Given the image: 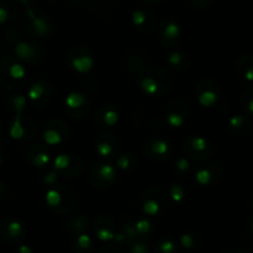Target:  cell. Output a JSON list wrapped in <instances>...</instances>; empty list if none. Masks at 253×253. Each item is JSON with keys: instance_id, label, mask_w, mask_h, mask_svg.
<instances>
[{"instance_id": "e0dca14e", "label": "cell", "mask_w": 253, "mask_h": 253, "mask_svg": "<svg viewBox=\"0 0 253 253\" xmlns=\"http://www.w3.org/2000/svg\"><path fill=\"white\" fill-rule=\"evenodd\" d=\"M212 172H211V170L206 165H204V168H200L198 174H196V180L201 185H209L211 182V180H212Z\"/></svg>"}, {"instance_id": "d590c367", "label": "cell", "mask_w": 253, "mask_h": 253, "mask_svg": "<svg viewBox=\"0 0 253 253\" xmlns=\"http://www.w3.org/2000/svg\"><path fill=\"white\" fill-rule=\"evenodd\" d=\"M225 253H241V252H238L237 250H231V251H227V252H225Z\"/></svg>"}, {"instance_id": "f35d334b", "label": "cell", "mask_w": 253, "mask_h": 253, "mask_svg": "<svg viewBox=\"0 0 253 253\" xmlns=\"http://www.w3.org/2000/svg\"><path fill=\"white\" fill-rule=\"evenodd\" d=\"M21 1H23L24 4H26V3H28V0H21Z\"/></svg>"}, {"instance_id": "7402d4cb", "label": "cell", "mask_w": 253, "mask_h": 253, "mask_svg": "<svg viewBox=\"0 0 253 253\" xmlns=\"http://www.w3.org/2000/svg\"><path fill=\"white\" fill-rule=\"evenodd\" d=\"M134 225H135V228H137V232L138 235H139V237H142V236H145V235H149L150 231H152V226H150V223L145 220L138 221V222L134 223Z\"/></svg>"}, {"instance_id": "d6a6232c", "label": "cell", "mask_w": 253, "mask_h": 253, "mask_svg": "<svg viewBox=\"0 0 253 253\" xmlns=\"http://www.w3.org/2000/svg\"><path fill=\"white\" fill-rule=\"evenodd\" d=\"M243 76H245V79L247 80V81H253V66L246 70V72Z\"/></svg>"}, {"instance_id": "8d00e7d4", "label": "cell", "mask_w": 253, "mask_h": 253, "mask_svg": "<svg viewBox=\"0 0 253 253\" xmlns=\"http://www.w3.org/2000/svg\"><path fill=\"white\" fill-rule=\"evenodd\" d=\"M251 232H252L253 233V221H252V222H251Z\"/></svg>"}, {"instance_id": "cb8c5ba5", "label": "cell", "mask_w": 253, "mask_h": 253, "mask_svg": "<svg viewBox=\"0 0 253 253\" xmlns=\"http://www.w3.org/2000/svg\"><path fill=\"white\" fill-rule=\"evenodd\" d=\"M184 114H180V113H176V112H172V113L168 114L167 119L168 122H169L171 126H181L182 123H184Z\"/></svg>"}, {"instance_id": "30bf717a", "label": "cell", "mask_w": 253, "mask_h": 253, "mask_svg": "<svg viewBox=\"0 0 253 253\" xmlns=\"http://www.w3.org/2000/svg\"><path fill=\"white\" fill-rule=\"evenodd\" d=\"M93 248V242L88 235L81 233L74 242V251L77 253H89Z\"/></svg>"}, {"instance_id": "ba28073f", "label": "cell", "mask_w": 253, "mask_h": 253, "mask_svg": "<svg viewBox=\"0 0 253 253\" xmlns=\"http://www.w3.org/2000/svg\"><path fill=\"white\" fill-rule=\"evenodd\" d=\"M148 149L150 150L153 155H158L157 158L167 159L168 155H169L170 145L163 139H153L148 143Z\"/></svg>"}, {"instance_id": "1f68e13d", "label": "cell", "mask_w": 253, "mask_h": 253, "mask_svg": "<svg viewBox=\"0 0 253 253\" xmlns=\"http://www.w3.org/2000/svg\"><path fill=\"white\" fill-rule=\"evenodd\" d=\"M98 253H119V252L116 247H111V246H108V247L101 248V250L98 251Z\"/></svg>"}, {"instance_id": "6da1fadb", "label": "cell", "mask_w": 253, "mask_h": 253, "mask_svg": "<svg viewBox=\"0 0 253 253\" xmlns=\"http://www.w3.org/2000/svg\"><path fill=\"white\" fill-rule=\"evenodd\" d=\"M25 82V71L23 66L11 58H4L0 62V86L9 91L21 88Z\"/></svg>"}, {"instance_id": "52a82bcc", "label": "cell", "mask_w": 253, "mask_h": 253, "mask_svg": "<svg viewBox=\"0 0 253 253\" xmlns=\"http://www.w3.org/2000/svg\"><path fill=\"white\" fill-rule=\"evenodd\" d=\"M26 158L35 167H43L48 162V153L42 152V147L41 145H34V147H30L28 149Z\"/></svg>"}, {"instance_id": "ac0fdd59", "label": "cell", "mask_w": 253, "mask_h": 253, "mask_svg": "<svg viewBox=\"0 0 253 253\" xmlns=\"http://www.w3.org/2000/svg\"><path fill=\"white\" fill-rule=\"evenodd\" d=\"M66 103L70 108L76 109V108H82V107L86 106V99L79 93H74L71 96H69V98L66 99Z\"/></svg>"}, {"instance_id": "74e56055", "label": "cell", "mask_w": 253, "mask_h": 253, "mask_svg": "<svg viewBox=\"0 0 253 253\" xmlns=\"http://www.w3.org/2000/svg\"><path fill=\"white\" fill-rule=\"evenodd\" d=\"M1 132H3V126H1V123H0V135H1Z\"/></svg>"}, {"instance_id": "7a4b0ae2", "label": "cell", "mask_w": 253, "mask_h": 253, "mask_svg": "<svg viewBox=\"0 0 253 253\" xmlns=\"http://www.w3.org/2000/svg\"><path fill=\"white\" fill-rule=\"evenodd\" d=\"M0 237L10 245H18L25 238V228L16 218L6 217L0 222Z\"/></svg>"}, {"instance_id": "8992f818", "label": "cell", "mask_w": 253, "mask_h": 253, "mask_svg": "<svg viewBox=\"0 0 253 253\" xmlns=\"http://www.w3.org/2000/svg\"><path fill=\"white\" fill-rule=\"evenodd\" d=\"M94 171H96V174L92 172V177L98 176V182L96 184L98 186H106V185H108L109 182L116 179V171L109 164L96 165Z\"/></svg>"}, {"instance_id": "5bb4252c", "label": "cell", "mask_w": 253, "mask_h": 253, "mask_svg": "<svg viewBox=\"0 0 253 253\" xmlns=\"http://www.w3.org/2000/svg\"><path fill=\"white\" fill-rule=\"evenodd\" d=\"M206 87H208V88L204 89L203 93H200V96H199V101H200V103L204 104L205 107H209L211 106V104H213V102L217 98V94H216L215 89H212L215 86Z\"/></svg>"}, {"instance_id": "836d02e7", "label": "cell", "mask_w": 253, "mask_h": 253, "mask_svg": "<svg viewBox=\"0 0 253 253\" xmlns=\"http://www.w3.org/2000/svg\"><path fill=\"white\" fill-rule=\"evenodd\" d=\"M247 111L250 112L251 114H253V98L251 99L250 102H248V104H247Z\"/></svg>"}, {"instance_id": "d4e9b609", "label": "cell", "mask_w": 253, "mask_h": 253, "mask_svg": "<svg viewBox=\"0 0 253 253\" xmlns=\"http://www.w3.org/2000/svg\"><path fill=\"white\" fill-rule=\"evenodd\" d=\"M129 253H149V247L142 241H135L130 247Z\"/></svg>"}, {"instance_id": "2e32d148", "label": "cell", "mask_w": 253, "mask_h": 253, "mask_svg": "<svg viewBox=\"0 0 253 253\" xmlns=\"http://www.w3.org/2000/svg\"><path fill=\"white\" fill-rule=\"evenodd\" d=\"M179 33L180 28L177 26L176 23H174V21H170V23H168L167 25L163 28V35H164V38L170 39V40L176 39L177 36H179Z\"/></svg>"}, {"instance_id": "9a60e30c", "label": "cell", "mask_w": 253, "mask_h": 253, "mask_svg": "<svg viewBox=\"0 0 253 253\" xmlns=\"http://www.w3.org/2000/svg\"><path fill=\"white\" fill-rule=\"evenodd\" d=\"M14 6L0 1V24H5L14 18Z\"/></svg>"}, {"instance_id": "4dcf8cb0", "label": "cell", "mask_w": 253, "mask_h": 253, "mask_svg": "<svg viewBox=\"0 0 253 253\" xmlns=\"http://www.w3.org/2000/svg\"><path fill=\"white\" fill-rule=\"evenodd\" d=\"M15 253H33V250H31L29 246L20 245L18 246V248L15 250Z\"/></svg>"}, {"instance_id": "484cf974", "label": "cell", "mask_w": 253, "mask_h": 253, "mask_svg": "<svg viewBox=\"0 0 253 253\" xmlns=\"http://www.w3.org/2000/svg\"><path fill=\"white\" fill-rule=\"evenodd\" d=\"M159 209V203L155 200H149L144 204V211L147 213H149V215H155V213H158Z\"/></svg>"}, {"instance_id": "ffe728a7", "label": "cell", "mask_w": 253, "mask_h": 253, "mask_svg": "<svg viewBox=\"0 0 253 253\" xmlns=\"http://www.w3.org/2000/svg\"><path fill=\"white\" fill-rule=\"evenodd\" d=\"M97 152H98L99 155L102 157H109V155L113 153V145L109 142L104 140V142H99L97 144Z\"/></svg>"}, {"instance_id": "f1b7e54d", "label": "cell", "mask_w": 253, "mask_h": 253, "mask_svg": "<svg viewBox=\"0 0 253 253\" xmlns=\"http://www.w3.org/2000/svg\"><path fill=\"white\" fill-rule=\"evenodd\" d=\"M245 122V118L242 116H235L230 119V128L231 129H238L241 128Z\"/></svg>"}, {"instance_id": "9c48e42d", "label": "cell", "mask_w": 253, "mask_h": 253, "mask_svg": "<svg viewBox=\"0 0 253 253\" xmlns=\"http://www.w3.org/2000/svg\"><path fill=\"white\" fill-rule=\"evenodd\" d=\"M96 235L101 241H111L116 238L117 233L114 232L113 222L101 223L96 222Z\"/></svg>"}, {"instance_id": "4316f807", "label": "cell", "mask_w": 253, "mask_h": 253, "mask_svg": "<svg viewBox=\"0 0 253 253\" xmlns=\"http://www.w3.org/2000/svg\"><path fill=\"white\" fill-rule=\"evenodd\" d=\"M170 195L175 201L181 200L184 198V189L181 187V185H174L170 190Z\"/></svg>"}, {"instance_id": "e575fe53", "label": "cell", "mask_w": 253, "mask_h": 253, "mask_svg": "<svg viewBox=\"0 0 253 253\" xmlns=\"http://www.w3.org/2000/svg\"><path fill=\"white\" fill-rule=\"evenodd\" d=\"M3 160H4L3 152H1V150H0V167H1V164H3Z\"/></svg>"}, {"instance_id": "3957f363", "label": "cell", "mask_w": 253, "mask_h": 253, "mask_svg": "<svg viewBox=\"0 0 253 253\" xmlns=\"http://www.w3.org/2000/svg\"><path fill=\"white\" fill-rule=\"evenodd\" d=\"M23 24L26 30H29L34 35H42V34H46L50 30L48 21H46L41 16L35 15L34 11L31 10L26 11L25 16L23 19Z\"/></svg>"}, {"instance_id": "44dd1931", "label": "cell", "mask_w": 253, "mask_h": 253, "mask_svg": "<svg viewBox=\"0 0 253 253\" xmlns=\"http://www.w3.org/2000/svg\"><path fill=\"white\" fill-rule=\"evenodd\" d=\"M180 243H181V246L184 248L191 250V248H194L196 246V237L194 235H190V233H185L180 238Z\"/></svg>"}, {"instance_id": "603a6c76", "label": "cell", "mask_w": 253, "mask_h": 253, "mask_svg": "<svg viewBox=\"0 0 253 253\" xmlns=\"http://www.w3.org/2000/svg\"><path fill=\"white\" fill-rule=\"evenodd\" d=\"M86 226H87L86 220H84V217H79V218H75L74 222L70 225V228H71L72 232L77 233V235H79L80 232H82V231L86 228Z\"/></svg>"}, {"instance_id": "7c38bea8", "label": "cell", "mask_w": 253, "mask_h": 253, "mask_svg": "<svg viewBox=\"0 0 253 253\" xmlns=\"http://www.w3.org/2000/svg\"><path fill=\"white\" fill-rule=\"evenodd\" d=\"M26 99L21 94H14L8 98V107L15 112V116H21L24 107H25Z\"/></svg>"}, {"instance_id": "d6986e66", "label": "cell", "mask_w": 253, "mask_h": 253, "mask_svg": "<svg viewBox=\"0 0 253 253\" xmlns=\"http://www.w3.org/2000/svg\"><path fill=\"white\" fill-rule=\"evenodd\" d=\"M102 116H103L102 118H103V122L107 124V126H113V124L117 122V118H118V116H117V112L114 111L113 108H111V107H107V106H106V112H104Z\"/></svg>"}, {"instance_id": "277c9868", "label": "cell", "mask_w": 253, "mask_h": 253, "mask_svg": "<svg viewBox=\"0 0 253 253\" xmlns=\"http://www.w3.org/2000/svg\"><path fill=\"white\" fill-rule=\"evenodd\" d=\"M184 149L186 154H189L190 157L196 158V154H198L199 159H203V158H205L209 154V153H206V149L210 150L211 147L204 138L195 137L185 140Z\"/></svg>"}, {"instance_id": "5b68a950", "label": "cell", "mask_w": 253, "mask_h": 253, "mask_svg": "<svg viewBox=\"0 0 253 253\" xmlns=\"http://www.w3.org/2000/svg\"><path fill=\"white\" fill-rule=\"evenodd\" d=\"M38 47L39 46L34 45L31 42H26V41H18L14 46V52L18 56V58L23 61H35L38 60Z\"/></svg>"}, {"instance_id": "4fadbf2b", "label": "cell", "mask_w": 253, "mask_h": 253, "mask_svg": "<svg viewBox=\"0 0 253 253\" xmlns=\"http://www.w3.org/2000/svg\"><path fill=\"white\" fill-rule=\"evenodd\" d=\"M72 65L76 70L79 71H87V70L91 69L92 66V60H91V56H75L72 57Z\"/></svg>"}, {"instance_id": "f546056e", "label": "cell", "mask_w": 253, "mask_h": 253, "mask_svg": "<svg viewBox=\"0 0 253 253\" xmlns=\"http://www.w3.org/2000/svg\"><path fill=\"white\" fill-rule=\"evenodd\" d=\"M175 167H176V170L179 172H187L190 170V164L186 159H179L176 163H175Z\"/></svg>"}, {"instance_id": "8fae6325", "label": "cell", "mask_w": 253, "mask_h": 253, "mask_svg": "<svg viewBox=\"0 0 253 253\" xmlns=\"http://www.w3.org/2000/svg\"><path fill=\"white\" fill-rule=\"evenodd\" d=\"M154 253H177V246L171 238H162L155 246Z\"/></svg>"}, {"instance_id": "ab89813d", "label": "cell", "mask_w": 253, "mask_h": 253, "mask_svg": "<svg viewBox=\"0 0 253 253\" xmlns=\"http://www.w3.org/2000/svg\"><path fill=\"white\" fill-rule=\"evenodd\" d=\"M252 208H253V199H252Z\"/></svg>"}, {"instance_id": "83f0119b", "label": "cell", "mask_w": 253, "mask_h": 253, "mask_svg": "<svg viewBox=\"0 0 253 253\" xmlns=\"http://www.w3.org/2000/svg\"><path fill=\"white\" fill-rule=\"evenodd\" d=\"M117 164L123 170H128L129 167H133V164L130 163V157H128V155H122V157H119L118 160H117Z\"/></svg>"}]
</instances>
